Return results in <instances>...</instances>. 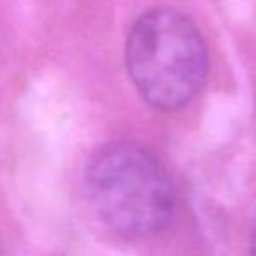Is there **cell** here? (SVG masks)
I'll return each instance as SVG.
<instances>
[{"instance_id": "cell-1", "label": "cell", "mask_w": 256, "mask_h": 256, "mask_svg": "<svg viewBox=\"0 0 256 256\" xmlns=\"http://www.w3.org/2000/svg\"><path fill=\"white\" fill-rule=\"evenodd\" d=\"M86 190L100 222L126 239L158 236L176 211V192L166 168L134 142L108 143L92 155Z\"/></svg>"}, {"instance_id": "cell-2", "label": "cell", "mask_w": 256, "mask_h": 256, "mask_svg": "<svg viewBox=\"0 0 256 256\" xmlns=\"http://www.w3.org/2000/svg\"><path fill=\"white\" fill-rule=\"evenodd\" d=\"M136 91L157 110H178L199 94L209 70L206 42L190 18L169 7L142 14L126 40Z\"/></svg>"}, {"instance_id": "cell-3", "label": "cell", "mask_w": 256, "mask_h": 256, "mask_svg": "<svg viewBox=\"0 0 256 256\" xmlns=\"http://www.w3.org/2000/svg\"><path fill=\"white\" fill-rule=\"evenodd\" d=\"M251 256H256V228L253 232V237H251V250H250Z\"/></svg>"}]
</instances>
